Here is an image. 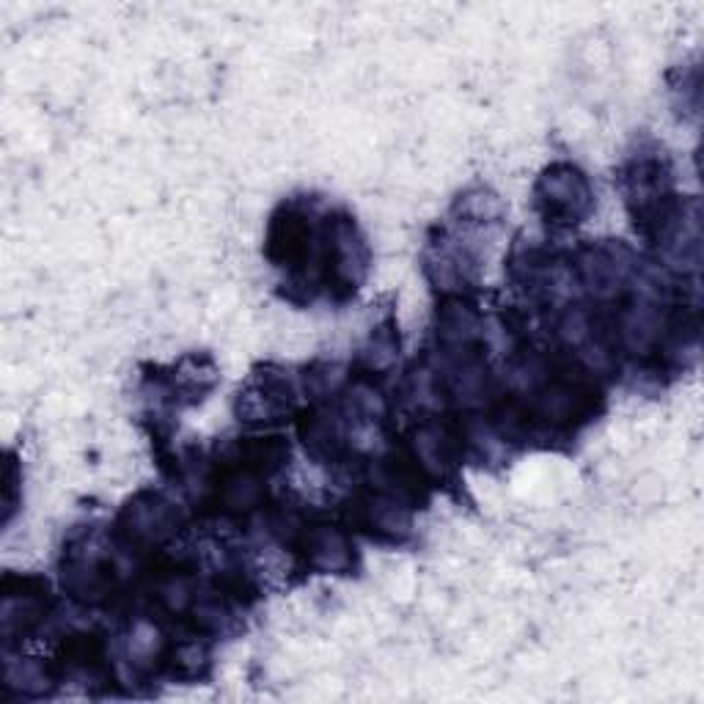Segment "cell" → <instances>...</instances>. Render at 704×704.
<instances>
[{"instance_id":"1","label":"cell","mask_w":704,"mask_h":704,"mask_svg":"<svg viewBox=\"0 0 704 704\" xmlns=\"http://www.w3.org/2000/svg\"><path fill=\"white\" fill-rule=\"evenodd\" d=\"M537 201L548 218H556L561 223H578L592 207V190L578 168L567 163L550 165L548 171L539 176Z\"/></svg>"},{"instance_id":"2","label":"cell","mask_w":704,"mask_h":704,"mask_svg":"<svg viewBox=\"0 0 704 704\" xmlns=\"http://www.w3.org/2000/svg\"><path fill=\"white\" fill-rule=\"evenodd\" d=\"M119 526L135 545H157L174 534L179 526V515L163 495L143 493L124 506Z\"/></svg>"},{"instance_id":"3","label":"cell","mask_w":704,"mask_h":704,"mask_svg":"<svg viewBox=\"0 0 704 704\" xmlns=\"http://www.w3.org/2000/svg\"><path fill=\"white\" fill-rule=\"evenodd\" d=\"M306 561L319 572H341L350 567V542L336 526H311L303 531Z\"/></svg>"},{"instance_id":"4","label":"cell","mask_w":704,"mask_h":704,"mask_svg":"<svg viewBox=\"0 0 704 704\" xmlns=\"http://www.w3.org/2000/svg\"><path fill=\"white\" fill-rule=\"evenodd\" d=\"M259 498H262V487L253 471H234L218 484V504L226 512H237V515L251 512L253 506L259 504Z\"/></svg>"},{"instance_id":"5","label":"cell","mask_w":704,"mask_h":704,"mask_svg":"<svg viewBox=\"0 0 704 704\" xmlns=\"http://www.w3.org/2000/svg\"><path fill=\"white\" fill-rule=\"evenodd\" d=\"M160 652V633L152 622H138L130 633V660L143 663L152 660Z\"/></svg>"},{"instance_id":"6","label":"cell","mask_w":704,"mask_h":704,"mask_svg":"<svg viewBox=\"0 0 704 704\" xmlns=\"http://www.w3.org/2000/svg\"><path fill=\"white\" fill-rule=\"evenodd\" d=\"M396 352H399V341H394V336L388 333V328H380L369 341V350H366V361L369 369H385L396 361Z\"/></svg>"},{"instance_id":"7","label":"cell","mask_w":704,"mask_h":704,"mask_svg":"<svg viewBox=\"0 0 704 704\" xmlns=\"http://www.w3.org/2000/svg\"><path fill=\"white\" fill-rule=\"evenodd\" d=\"M462 209H465V215L471 220H490L498 218L501 204H498V198H495L493 193L479 190V193H471L468 198H462Z\"/></svg>"},{"instance_id":"8","label":"cell","mask_w":704,"mask_h":704,"mask_svg":"<svg viewBox=\"0 0 704 704\" xmlns=\"http://www.w3.org/2000/svg\"><path fill=\"white\" fill-rule=\"evenodd\" d=\"M204 663H207V655H204V649L198 647V644H182L174 652L176 671L187 674V677H196Z\"/></svg>"}]
</instances>
